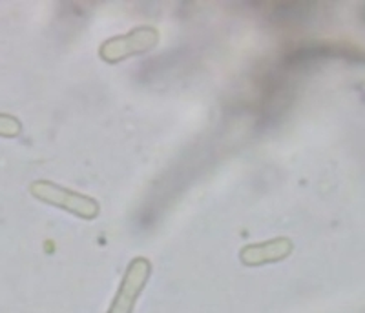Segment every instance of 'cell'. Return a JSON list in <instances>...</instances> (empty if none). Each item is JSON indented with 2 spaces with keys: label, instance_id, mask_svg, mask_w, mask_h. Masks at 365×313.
Here are the masks:
<instances>
[{
  "label": "cell",
  "instance_id": "5",
  "mask_svg": "<svg viewBox=\"0 0 365 313\" xmlns=\"http://www.w3.org/2000/svg\"><path fill=\"white\" fill-rule=\"evenodd\" d=\"M22 132V124L19 119L11 115H2L0 113V137H17Z\"/></svg>",
  "mask_w": 365,
  "mask_h": 313
},
{
  "label": "cell",
  "instance_id": "2",
  "mask_svg": "<svg viewBox=\"0 0 365 313\" xmlns=\"http://www.w3.org/2000/svg\"><path fill=\"white\" fill-rule=\"evenodd\" d=\"M159 41L158 29L143 26V28H133L130 33L117 35V37L104 41L101 46L99 55L104 62L115 64V62L125 60V58L141 55L155 48Z\"/></svg>",
  "mask_w": 365,
  "mask_h": 313
},
{
  "label": "cell",
  "instance_id": "1",
  "mask_svg": "<svg viewBox=\"0 0 365 313\" xmlns=\"http://www.w3.org/2000/svg\"><path fill=\"white\" fill-rule=\"evenodd\" d=\"M31 195L38 201L66 210L81 218L91 221L99 215V202L88 195L77 193L50 181H37L31 184Z\"/></svg>",
  "mask_w": 365,
  "mask_h": 313
},
{
  "label": "cell",
  "instance_id": "4",
  "mask_svg": "<svg viewBox=\"0 0 365 313\" xmlns=\"http://www.w3.org/2000/svg\"><path fill=\"white\" fill-rule=\"evenodd\" d=\"M292 253L291 239L285 237H276L272 240L265 243L249 244V246L241 248L240 260L245 266H263L269 262H279L287 259Z\"/></svg>",
  "mask_w": 365,
  "mask_h": 313
},
{
  "label": "cell",
  "instance_id": "3",
  "mask_svg": "<svg viewBox=\"0 0 365 313\" xmlns=\"http://www.w3.org/2000/svg\"><path fill=\"white\" fill-rule=\"evenodd\" d=\"M150 273H152L150 260L146 257H133L106 313H133L137 299L148 282Z\"/></svg>",
  "mask_w": 365,
  "mask_h": 313
}]
</instances>
